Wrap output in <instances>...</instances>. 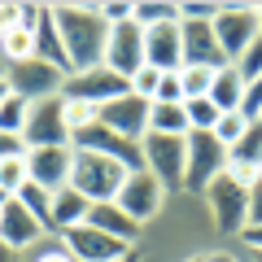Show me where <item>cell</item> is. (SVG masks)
<instances>
[{
	"mask_svg": "<svg viewBox=\"0 0 262 262\" xmlns=\"http://www.w3.org/2000/svg\"><path fill=\"white\" fill-rule=\"evenodd\" d=\"M57 22V35L66 44L70 70H96L105 61V44H110V22L96 13V5H48Z\"/></svg>",
	"mask_w": 262,
	"mask_h": 262,
	"instance_id": "1",
	"label": "cell"
},
{
	"mask_svg": "<svg viewBox=\"0 0 262 262\" xmlns=\"http://www.w3.org/2000/svg\"><path fill=\"white\" fill-rule=\"evenodd\" d=\"M122 179H127V170H122L118 162L96 158V153H79V149H75L70 188H75V192H83L92 206H101V201H114V196H118V188H122Z\"/></svg>",
	"mask_w": 262,
	"mask_h": 262,
	"instance_id": "2",
	"label": "cell"
},
{
	"mask_svg": "<svg viewBox=\"0 0 262 262\" xmlns=\"http://www.w3.org/2000/svg\"><path fill=\"white\" fill-rule=\"evenodd\" d=\"M227 170V149L214 140V131H188V162H184V192H206Z\"/></svg>",
	"mask_w": 262,
	"mask_h": 262,
	"instance_id": "3",
	"label": "cell"
},
{
	"mask_svg": "<svg viewBox=\"0 0 262 262\" xmlns=\"http://www.w3.org/2000/svg\"><path fill=\"white\" fill-rule=\"evenodd\" d=\"M140 153H144V170L162 179L166 192H179L184 188V162H188V136H144L140 140Z\"/></svg>",
	"mask_w": 262,
	"mask_h": 262,
	"instance_id": "4",
	"label": "cell"
},
{
	"mask_svg": "<svg viewBox=\"0 0 262 262\" xmlns=\"http://www.w3.org/2000/svg\"><path fill=\"white\" fill-rule=\"evenodd\" d=\"M70 149L79 153H96V158H110L118 162L122 170H144V153H140V140H127V136H118V131L101 127V122H92L88 131H75L70 136Z\"/></svg>",
	"mask_w": 262,
	"mask_h": 262,
	"instance_id": "5",
	"label": "cell"
},
{
	"mask_svg": "<svg viewBox=\"0 0 262 262\" xmlns=\"http://www.w3.org/2000/svg\"><path fill=\"white\" fill-rule=\"evenodd\" d=\"M201 196H206L210 214H214L219 236H241L245 232V223H249V192L245 188H236L227 175H219Z\"/></svg>",
	"mask_w": 262,
	"mask_h": 262,
	"instance_id": "6",
	"label": "cell"
},
{
	"mask_svg": "<svg viewBox=\"0 0 262 262\" xmlns=\"http://www.w3.org/2000/svg\"><path fill=\"white\" fill-rule=\"evenodd\" d=\"M5 79H9V92L22 96V101H31V105H35V101H48V96H61V83H66L61 70L48 66V61H39V57L9 66Z\"/></svg>",
	"mask_w": 262,
	"mask_h": 262,
	"instance_id": "7",
	"label": "cell"
},
{
	"mask_svg": "<svg viewBox=\"0 0 262 262\" xmlns=\"http://www.w3.org/2000/svg\"><path fill=\"white\" fill-rule=\"evenodd\" d=\"M214 35L227 61H241V53L258 39V5H223L214 18Z\"/></svg>",
	"mask_w": 262,
	"mask_h": 262,
	"instance_id": "8",
	"label": "cell"
},
{
	"mask_svg": "<svg viewBox=\"0 0 262 262\" xmlns=\"http://www.w3.org/2000/svg\"><path fill=\"white\" fill-rule=\"evenodd\" d=\"M114 201H118V206L144 227V223H149V219L162 210L166 188H162V179L153 175V170H131V175L122 179V188H118V196H114Z\"/></svg>",
	"mask_w": 262,
	"mask_h": 262,
	"instance_id": "9",
	"label": "cell"
},
{
	"mask_svg": "<svg viewBox=\"0 0 262 262\" xmlns=\"http://www.w3.org/2000/svg\"><path fill=\"white\" fill-rule=\"evenodd\" d=\"M61 96H48V101H35L27 114V127H22V140L27 149H53V144H70V127L61 118Z\"/></svg>",
	"mask_w": 262,
	"mask_h": 262,
	"instance_id": "10",
	"label": "cell"
},
{
	"mask_svg": "<svg viewBox=\"0 0 262 262\" xmlns=\"http://www.w3.org/2000/svg\"><path fill=\"white\" fill-rule=\"evenodd\" d=\"M61 96H70V101H88V105H96V110H101V105L127 96V79H118L110 66L79 70V75H70V79L61 83Z\"/></svg>",
	"mask_w": 262,
	"mask_h": 262,
	"instance_id": "11",
	"label": "cell"
},
{
	"mask_svg": "<svg viewBox=\"0 0 262 262\" xmlns=\"http://www.w3.org/2000/svg\"><path fill=\"white\" fill-rule=\"evenodd\" d=\"M61 241H66V253L75 262H122L136 245H122V241H114V236H105V232H96V227H70V232H61Z\"/></svg>",
	"mask_w": 262,
	"mask_h": 262,
	"instance_id": "12",
	"label": "cell"
},
{
	"mask_svg": "<svg viewBox=\"0 0 262 262\" xmlns=\"http://www.w3.org/2000/svg\"><path fill=\"white\" fill-rule=\"evenodd\" d=\"M118 79H131L144 66V27L136 22H122V27H110V44H105V61Z\"/></svg>",
	"mask_w": 262,
	"mask_h": 262,
	"instance_id": "13",
	"label": "cell"
},
{
	"mask_svg": "<svg viewBox=\"0 0 262 262\" xmlns=\"http://www.w3.org/2000/svg\"><path fill=\"white\" fill-rule=\"evenodd\" d=\"M70 166H75V149H70V144H53V149H31L27 153L31 184L48 188V192L70 188Z\"/></svg>",
	"mask_w": 262,
	"mask_h": 262,
	"instance_id": "14",
	"label": "cell"
},
{
	"mask_svg": "<svg viewBox=\"0 0 262 262\" xmlns=\"http://www.w3.org/2000/svg\"><path fill=\"white\" fill-rule=\"evenodd\" d=\"M149 105L153 101H140V96H118V101L101 105L96 110V122L110 131H118V136H127V140H144L149 136Z\"/></svg>",
	"mask_w": 262,
	"mask_h": 262,
	"instance_id": "15",
	"label": "cell"
},
{
	"mask_svg": "<svg viewBox=\"0 0 262 262\" xmlns=\"http://www.w3.org/2000/svg\"><path fill=\"white\" fill-rule=\"evenodd\" d=\"M144 66H153V70H162V75H179V70H184L179 22H162V27L144 31Z\"/></svg>",
	"mask_w": 262,
	"mask_h": 262,
	"instance_id": "16",
	"label": "cell"
},
{
	"mask_svg": "<svg viewBox=\"0 0 262 262\" xmlns=\"http://www.w3.org/2000/svg\"><path fill=\"white\" fill-rule=\"evenodd\" d=\"M179 39H184V66H206V70L227 66L219 35H214V22H179Z\"/></svg>",
	"mask_w": 262,
	"mask_h": 262,
	"instance_id": "17",
	"label": "cell"
},
{
	"mask_svg": "<svg viewBox=\"0 0 262 262\" xmlns=\"http://www.w3.org/2000/svg\"><path fill=\"white\" fill-rule=\"evenodd\" d=\"M48 227L39 223L35 214H31L27 206H22L18 196H13L9 206L0 210V245H9L13 253H22V249H31V245L39 241V236H44Z\"/></svg>",
	"mask_w": 262,
	"mask_h": 262,
	"instance_id": "18",
	"label": "cell"
},
{
	"mask_svg": "<svg viewBox=\"0 0 262 262\" xmlns=\"http://www.w3.org/2000/svg\"><path fill=\"white\" fill-rule=\"evenodd\" d=\"M88 227H96V232L114 236V241H122V245H136V236H140V223H136L118 201H101V206H92Z\"/></svg>",
	"mask_w": 262,
	"mask_h": 262,
	"instance_id": "19",
	"label": "cell"
},
{
	"mask_svg": "<svg viewBox=\"0 0 262 262\" xmlns=\"http://www.w3.org/2000/svg\"><path fill=\"white\" fill-rule=\"evenodd\" d=\"M35 57L39 61H48V66H57L66 79L75 75L70 70V57H66V44H61V35H57V22H53V9L44 5V13H39V22H35Z\"/></svg>",
	"mask_w": 262,
	"mask_h": 262,
	"instance_id": "20",
	"label": "cell"
},
{
	"mask_svg": "<svg viewBox=\"0 0 262 262\" xmlns=\"http://www.w3.org/2000/svg\"><path fill=\"white\" fill-rule=\"evenodd\" d=\"M245 92H249V83L241 79V70H236L232 61L223 66L214 75V88H210V101L219 105V114H241L245 110Z\"/></svg>",
	"mask_w": 262,
	"mask_h": 262,
	"instance_id": "21",
	"label": "cell"
},
{
	"mask_svg": "<svg viewBox=\"0 0 262 262\" xmlns=\"http://www.w3.org/2000/svg\"><path fill=\"white\" fill-rule=\"evenodd\" d=\"M92 214V201L75 188H61L53 192V232H70V227H83Z\"/></svg>",
	"mask_w": 262,
	"mask_h": 262,
	"instance_id": "22",
	"label": "cell"
},
{
	"mask_svg": "<svg viewBox=\"0 0 262 262\" xmlns=\"http://www.w3.org/2000/svg\"><path fill=\"white\" fill-rule=\"evenodd\" d=\"M149 131H153V136H188V114H184V105L153 101V105H149Z\"/></svg>",
	"mask_w": 262,
	"mask_h": 262,
	"instance_id": "23",
	"label": "cell"
},
{
	"mask_svg": "<svg viewBox=\"0 0 262 262\" xmlns=\"http://www.w3.org/2000/svg\"><path fill=\"white\" fill-rule=\"evenodd\" d=\"M227 162H245V166H262V118H249L245 136L227 149Z\"/></svg>",
	"mask_w": 262,
	"mask_h": 262,
	"instance_id": "24",
	"label": "cell"
},
{
	"mask_svg": "<svg viewBox=\"0 0 262 262\" xmlns=\"http://www.w3.org/2000/svg\"><path fill=\"white\" fill-rule=\"evenodd\" d=\"M0 53L9 57V66L31 61V57H35V31H31V27H13V31H5V35H0Z\"/></svg>",
	"mask_w": 262,
	"mask_h": 262,
	"instance_id": "25",
	"label": "cell"
},
{
	"mask_svg": "<svg viewBox=\"0 0 262 262\" xmlns=\"http://www.w3.org/2000/svg\"><path fill=\"white\" fill-rule=\"evenodd\" d=\"M131 22L136 27H162V22H179V5H158V0H144V5H131Z\"/></svg>",
	"mask_w": 262,
	"mask_h": 262,
	"instance_id": "26",
	"label": "cell"
},
{
	"mask_svg": "<svg viewBox=\"0 0 262 262\" xmlns=\"http://www.w3.org/2000/svg\"><path fill=\"white\" fill-rule=\"evenodd\" d=\"M18 201H22V206H27L44 227H53V192H48V188H39V184H31V179H27L22 192H18Z\"/></svg>",
	"mask_w": 262,
	"mask_h": 262,
	"instance_id": "27",
	"label": "cell"
},
{
	"mask_svg": "<svg viewBox=\"0 0 262 262\" xmlns=\"http://www.w3.org/2000/svg\"><path fill=\"white\" fill-rule=\"evenodd\" d=\"M219 70H206V66H184L179 70V88H184V101H196V96H210Z\"/></svg>",
	"mask_w": 262,
	"mask_h": 262,
	"instance_id": "28",
	"label": "cell"
},
{
	"mask_svg": "<svg viewBox=\"0 0 262 262\" xmlns=\"http://www.w3.org/2000/svg\"><path fill=\"white\" fill-rule=\"evenodd\" d=\"M184 114H188V131H214V122H219V105L210 96L184 101Z\"/></svg>",
	"mask_w": 262,
	"mask_h": 262,
	"instance_id": "29",
	"label": "cell"
},
{
	"mask_svg": "<svg viewBox=\"0 0 262 262\" xmlns=\"http://www.w3.org/2000/svg\"><path fill=\"white\" fill-rule=\"evenodd\" d=\"M27 114H31V101H22V96H5V105H0V131H9V136H22V127H27Z\"/></svg>",
	"mask_w": 262,
	"mask_h": 262,
	"instance_id": "30",
	"label": "cell"
},
{
	"mask_svg": "<svg viewBox=\"0 0 262 262\" xmlns=\"http://www.w3.org/2000/svg\"><path fill=\"white\" fill-rule=\"evenodd\" d=\"M61 118H66V127H70V136L75 131H88L96 122V105H88V101H70V96H61Z\"/></svg>",
	"mask_w": 262,
	"mask_h": 262,
	"instance_id": "31",
	"label": "cell"
},
{
	"mask_svg": "<svg viewBox=\"0 0 262 262\" xmlns=\"http://www.w3.org/2000/svg\"><path fill=\"white\" fill-rule=\"evenodd\" d=\"M27 158H9V162H0V192L5 196H18L22 184H27Z\"/></svg>",
	"mask_w": 262,
	"mask_h": 262,
	"instance_id": "32",
	"label": "cell"
},
{
	"mask_svg": "<svg viewBox=\"0 0 262 262\" xmlns=\"http://www.w3.org/2000/svg\"><path fill=\"white\" fill-rule=\"evenodd\" d=\"M245 127H249V118H245V114H219V122H214V140L223 144V149H232V144L245 136Z\"/></svg>",
	"mask_w": 262,
	"mask_h": 262,
	"instance_id": "33",
	"label": "cell"
},
{
	"mask_svg": "<svg viewBox=\"0 0 262 262\" xmlns=\"http://www.w3.org/2000/svg\"><path fill=\"white\" fill-rule=\"evenodd\" d=\"M158 83H162V70L140 66V70L127 79V92H131V96H140V101H153V96H158Z\"/></svg>",
	"mask_w": 262,
	"mask_h": 262,
	"instance_id": "34",
	"label": "cell"
},
{
	"mask_svg": "<svg viewBox=\"0 0 262 262\" xmlns=\"http://www.w3.org/2000/svg\"><path fill=\"white\" fill-rule=\"evenodd\" d=\"M232 66L241 70V79H245V83H253V79L262 75V35L253 39V44H249V48L241 53V61H232Z\"/></svg>",
	"mask_w": 262,
	"mask_h": 262,
	"instance_id": "35",
	"label": "cell"
},
{
	"mask_svg": "<svg viewBox=\"0 0 262 262\" xmlns=\"http://www.w3.org/2000/svg\"><path fill=\"white\" fill-rule=\"evenodd\" d=\"M153 101H166V105H184V88H179V75H162L158 96Z\"/></svg>",
	"mask_w": 262,
	"mask_h": 262,
	"instance_id": "36",
	"label": "cell"
},
{
	"mask_svg": "<svg viewBox=\"0 0 262 262\" xmlns=\"http://www.w3.org/2000/svg\"><path fill=\"white\" fill-rule=\"evenodd\" d=\"M27 140L22 136H9V131H0V162H9V158H27Z\"/></svg>",
	"mask_w": 262,
	"mask_h": 262,
	"instance_id": "37",
	"label": "cell"
},
{
	"mask_svg": "<svg viewBox=\"0 0 262 262\" xmlns=\"http://www.w3.org/2000/svg\"><path fill=\"white\" fill-rule=\"evenodd\" d=\"M96 13H101L110 27H122V22H131V5H122V0H114V5H96Z\"/></svg>",
	"mask_w": 262,
	"mask_h": 262,
	"instance_id": "38",
	"label": "cell"
},
{
	"mask_svg": "<svg viewBox=\"0 0 262 262\" xmlns=\"http://www.w3.org/2000/svg\"><path fill=\"white\" fill-rule=\"evenodd\" d=\"M245 227H262V179L249 188V223Z\"/></svg>",
	"mask_w": 262,
	"mask_h": 262,
	"instance_id": "39",
	"label": "cell"
},
{
	"mask_svg": "<svg viewBox=\"0 0 262 262\" xmlns=\"http://www.w3.org/2000/svg\"><path fill=\"white\" fill-rule=\"evenodd\" d=\"M13 27H22V5H0V35Z\"/></svg>",
	"mask_w": 262,
	"mask_h": 262,
	"instance_id": "40",
	"label": "cell"
},
{
	"mask_svg": "<svg viewBox=\"0 0 262 262\" xmlns=\"http://www.w3.org/2000/svg\"><path fill=\"white\" fill-rule=\"evenodd\" d=\"M241 241L249 245L253 253H262V227H245V232H241Z\"/></svg>",
	"mask_w": 262,
	"mask_h": 262,
	"instance_id": "41",
	"label": "cell"
},
{
	"mask_svg": "<svg viewBox=\"0 0 262 262\" xmlns=\"http://www.w3.org/2000/svg\"><path fill=\"white\" fill-rule=\"evenodd\" d=\"M35 262H75V258H70L66 249H44V253H39Z\"/></svg>",
	"mask_w": 262,
	"mask_h": 262,
	"instance_id": "42",
	"label": "cell"
},
{
	"mask_svg": "<svg viewBox=\"0 0 262 262\" xmlns=\"http://www.w3.org/2000/svg\"><path fill=\"white\" fill-rule=\"evenodd\" d=\"M206 262H241L236 253H206Z\"/></svg>",
	"mask_w": 262,
	"mask_h": 262,
	"instance_id": "43",
	"label": "cell"
},
{
	"mask_svg": "<svg viewBox=\"0 0 262 262\" xmlns=\"http://www.w3.org/2000/svg\"><path fill=\"white\" fill-rule=\"evenodd\" d=\"M13 258H18V253H13L9 245H0V262H13Z\"/></svg>",
	"mask_w": 262,
	"mask_h": 262,
	"instance_id": "44",
	"label": "cell"
},
{
	"mask_svg": "<svg viewBox=\"0 0 262 262\" xmlns=\"http://www.w3.org/2000/svg\"><path fill=\"white\" fill-rule=\"evenodd\" d=\"M5 96H9V79L0 75V105H5Z\"/></svg>",
	"mask_w": 262,
	"mask_h": 262,
	"instance_id": "45",
	"label": "cell"
},
{
	"mask_svg": "<svg viewBox=\"0 0 262 262\" xmlns=\"http://www.w3.org/2000/svg\"><path fill=\"white\" fill-rule=\"evenodd\" d=\"M122 262H140V253H136V249H131V253H127V258H122Z\"/></svg>",
	"mask_w": 262,
	"mask_h": 262,
	"instance_id": "46",
	"label": "cell"
},
{
	"mask_svg": "<svg viewBox=\"0 0 262 262\" xmlns=\"http://www.w3.org/2000/svg\"><path fill=\"white\" fill-rule=\"evenodd\" d=\"M184 262H206V253H192V258H184Z\"/></svg>",
	"mask_w": 262,
	"mask_h": 262,
	"instance_id": "47",
	"label": "cell"
},
{
	"mask_svg": "<svg viewBox=\"0 0 262 262\" xmlns=\"http://www.w3.org/2000/svg\"><path fill=\"white\" fill-rule=\"evenodd\" d=\"M9 201H13V196H5V192H0V210H5V206H9Z\"/></svg>",
	"mask_w": 262,
	"mask_h": 262,
	"instance_id": "48",
	"label": "cell"
},
{
	"mask_svg": "<svg viewBox=\"0 0 262 262\" xmlns=\"http://www.w3.org/2000/svg\"><path fill=\"white\" fill-rule=\"evenodd\" d=\"M258 35H262V5H258Z\"/></svg>",
	"mask_w": 262,
	"mask_h": 262,
	"instance_id": "49",
	"label": "cell"
},
{
	"mask_svg": "<svg viewBox=\"0 0 262 262\" xmlns=\"http://www.w3.org/2000/svg\"><path fill=\"white\" fill-rule=\"evenodd\" d=\"M258 118H262V114H258Z\"/></svg>",
	"mask_w": 262,
	"mask_h": 262,
	"instance_id": "50",
	"label": "cell"
}]
</instances>
